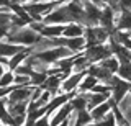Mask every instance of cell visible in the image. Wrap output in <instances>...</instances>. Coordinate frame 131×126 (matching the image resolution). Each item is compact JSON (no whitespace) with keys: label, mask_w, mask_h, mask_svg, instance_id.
Listing matches in <instances>:
<instances>
[{"label":"cell","mask_w":131,"mask_h":126,"mask_svg":"<svg viewBox=\"0 0 131 126\" xmlns=\"http://www.w3.org/2000/svg\"><path fill=\"white\" fill-rule=\"evenodd\" d=\"M90 67V62L89 59L85 58V54H77L74 56V66H72V72L75 74H80V72H87V69Z\"/></svg>","instance_id":"obj_20"},{"label":"cell","mask_w":131,"mask_h":126,"mask_svg":"<svg viewBox=\"0 0 131 126\" xmlns=\"http://www.w3.org/2000/svg\"><path fill=\"white\" fill-rule=\"evenodd\" d=\"M123 126H129V124H123Z\"/></svg>","instance_id":"obj_35"},{"label":"cell","mask_w":131,"mask_h":126,"mask_svg":"<svg viewBox=\"0 0 131 126\" xmlns=\"http://www.w3.org/2000/svg\"><path fill=\"white\" fill-rule=\"evenodd\" d=\"M33 87H13L7 97V103H30Z\"/></svg>","instance_id":"obj_6"},{"label":"cell","mask_w":131,"mask_h":126,"mask_svg":"<svg viewBox=\"0 0 131 126\" xmlns=\"http://www.w3.org/2000/svg\"><path fill=\"white\" fill-rule=\"evenodd\" d=\"M128 38H129V41H131V31H129V33H128Z\"/></svg>","instance_id":"obj_33"},{"label":"cell","mask_w":131,"mask_h":126,"mask_svg":"<svg viewBox=\"0 0 131 126\" xmlns=\"http://www.w3.org/2000/svg\"><path fill=\"white\" fill-rule=\"evenodd\" d=\"M118 108L121 110V113H123V116H125L126 123L131 126V95H129V93L120 101V103H118Z\"/></svg>","instance_id":"obj_21"},{"label":"cell","mask_w":131,"mask_h":126,"mask_svg":"<svg viewBox=\"0 0 131 126\" xmlns=\"http://www.w3.org/2000/svg\"><path fill=\"white\" fill-rule=\"evenodd\" d=\"M87 74L92 75V77H95V79H97L100 84H108L110 79L113 77L108 71H105V69L102 67L100 64H92V66L87 69Z\"/></svg>","instance_id":"obj_12"},{"label":"cell","mask_w":131,"mask_h":126,"mask_svg":"<svg viewBox=\"0 0 131 126\" xmlns=\"http://www.w3.org/2000/svg\"><path fill=\"white\" fill-rule=\"evenodd\" d=\"M48 79L46 72H38V71H33L30 75V85L31 87H43L44 82Z\"/></svg>","instance_id":"obj_24"},{"label":"cell","mask_w":131,"mask_h":126,"mask_svg":"<svg viewBox=\"0 0 131 126\" xmlns=\"http://www.w3.org/2000/svg\"><path fill=\"white\" fill-rule=\"evenodd\" d=\"M112 115L115 118V121H116V126L128 124V123H126V120H125V116H123V113H121V110L118 108L116 103H113V107H112Z\"/></svg>","instance_id":"obj_27"},{"label":"cell","mask_w":131,"mask_h":126,"mask_svg":"<svg viewBox=\"0 0 131 126\" xmlns=\"http://www.w3.org/2000/svg\"><path fill=\"white\" fill-rule=\"evenodd\" d=\"M0 126H12V124H0Z\"/></svg>","instance_id":"obj_34"},{"label":"cell","mask_w":131,"mask_h":126,"mask_svg":"<svg viewBox=\"0 0 131 126\" xmlns=\"http://www.w3.org/2000/svg\"><path fill=\"white\" fill-rule=\"evenodd\" d=\"M13 80H15V72L7 71L0 79V88H12L13 87Z\"/></svg>","instance_id":"obj_26"},{"label":"cell","mask_w":131,"mask_h":126,"mask_svg":"<svg viewBox=\"0 0 131 126\" xmlns=\"http://www.w3.org/2000/svg\"><path fill=\"white\" fill-rule=\"evenodd\" d=\"M115 31L129 33L131 31V10H121L115 18Z\"/></svg>","instance_id":"obj_9"},{"label":"cell","mask_w":131,"mask_h":126,"mask_svg":"<svg viewBox=\"0 0 131 126\" xmlns=\"http://www.w3.org/2000/svg\"><path fill=\"white\" fill-rule=\"evenodd\" d=\"M44 25H59V26H66L71 21V17L67 13V8H66V2H62V5H59L57 8H54L49 15H46L43 20Z\"/></svg>","instance_id":"obj_3"},{"label":"cell","mask_w":131,"mask_h":126,"mask_svg":"<svg viewBox=\"0 0 131 126\" xmlns=\"http://www.w3.org/2000/svg\"><path fill=\"white\" fill-rule=\"evenodd\" d=\"M87 72H80V74H75L72 72L69 77H66L62 80V85H61V92L62 93H77V88H79V84L82 82V79L85 77Z\"/></svg>","instance_id":"obj_7"},{"label":"cell","mask_w":131,"mask_h":126,"mask_svg":"<svg viewBox=\"0 0 131 126\" xmlns=\"http://www.w3.org/2000/svg\"><path fill=\"white\" fill-rule=\"evenodd\" d=\"M97 126H116V121H115V118H113V115H112V111H110L102 121H98Z\"/></svg>","instance_id":"obj_31"},{"label":"cell","mask_w":131,"mask_h":126,"mask_svg":"<svg viewBox=\"0 0 131 126\" xmlns=\"http://www.w3.org/2000/svg\"><path fill=\"white\" fill-rule=\"evenodd\" d=\"M129 95H131V88H129Z\"/></svg>","instance_id":"obj_36"},{"label":"cell","mask_w":131,"mask_h":126,"mask_svg":"<svg viewBox=\"0 0 131 126\" xmlns=\"http://www.w3.org/2000/svg\"><path fill=\"white\" fill-rule=\"evenodd\" d=\"M85 31V26L80 25V23H67L64 26V33L62 38L66 39H74V38H82Z\"/></svg>","instance_id":"obj_13"},{"label":"cell","mask_w":131,"mask_h":126,"mask_svg":"<svg viewBox=\"0 0 131 126\" xmlns=\"http://www.w3.org/2000/svg\"><path fill=\"white\" fill-rule=\"evenodd\" d=\"M74 95H75V93H59V95L52 97L51 101H49V105L46 107L48 113L51 115V113H54L56 110H59L61 107H64L66 103H69V101H71V98H72Z\"/></svg>","instance_id":"obj_11"},{"label":"cell","mask_w":131,"mask_h":126,"mask_svg":"<svg viewBox=\"0 0 131 126\" xmlns=\"http://www.w3.org/2000/svg\"><path fill=\"white\" fill-rule=\"evenodd\" d=\"M64 33V26L59 25H44L43 31H41V38H46V39H57V38H62Z\"/></svg>","instance_id":"obj_16"},{"label":"cell","mask_w":131,"mask_h":126,"mask_svg":"<svg viewBox=\"0 0 131 126\" xmlns=\"http://www.w3.org/2000/svg\"><path fill=\"white\" fill-rule=\"evenodd\" d=\"M71 107L74 108V111H82V110H87V97L82 95V93H75L71 98Z\"/></svg>","instance_id":"obj_22"},{"label":"cell","mask_w":131,"mask_h":126,"mask_svg":"<svg viewBox=\"0 0 131 126\" xmlns=\"http://www.w3.org/2000/svg\"><path fill=\"white\" fill-rule=\"evenodd\" d=\"M102 10L93 5V2H84V26H98L100 25Z\"/></svg>","instance_id":"obj_5"},{"label":"cell","mask_w":131,"mask_h":126,"mask_svg":"<svg viewBox=\"0 0 131 126\" xmlns=\"http://www.w3.org/2000/svg\"><path fill=\"white\" fill-rule=\"evenodd\" d=\"M110 31H106L105 28L102 26H87L84 31V39L87 48L92 46H98V44H106L110 41ZM85 48V49H87Z\"/></svg>","instance_id":"obj_1"},{"label":"cell","mask_w":131,"mask_h":126,"mask_svg":"<svg viewBox=\"0 0 131 126\" xmlns=\"http://www.w3.org/2000/svg\"><path fill=\"white\" fill-rule=\"evenodd\" d=\"M100 66L105 69V71H108L112 75H116L118 72V67H120V62H118V59L115 58V56H110V58H106L105 61H102Z\"/></svg>","instance_id":"obj_23"},{"label":"cell","mask_w":131,"mask_h":126,"mask_svg":"<svg viewBox=\"0 0 131 126\" xmlns=\"http://www.w3.org/2000/svg\"><path fill=\"white\" fill-rule=\"evenodd\" d=\"M108 85H112V98L115 103H120V101L125 98L126 95L129 93V88H131V84H128V82H125V80H121L120 77H116V75H113L112 79H110V82H108Z\"/></svg>","instance_id":"obj_4"},{"label":"cell","mask_w":131,"mask_h":126,"mask_svg":"<svg viewBox=\"0 0 131 126\" xmlns=\"http://www.w3.org/2000/svg\"><path fill=\"white\" fill-rule=\"evenodd\" d=\"M30 54H31L30 49H23V51H20L18 54H15L13 58H10V59H8V71L15 72L16 69L21 66V64H25V61L28 59V56H30Z\"/></svg>","instance_id":"obj_17"},{"label":"cell","mask_w":131,"mask_h":126,"mask_svg":"<svg viewBox=\"0 0 131 126\" xmlns=\"http://www.w3.org/2000/svg\"><path fill=\"white\" fill-rule=\"evenodd\" d=\"M66 39V38H64ZM66 49H69L72 52L74 56L77 54H82V52L85 51V48H87V44H85V39L84 36L82 38H74V39H66V44H64Z\"/></svg>","instance_id":"obj_15"},{"label":"cell","mask_w":131,"mask_h":126,"mask_svg":"<svg viewBox=\"0 0 131 126\" xmlns=\"http://www.w3.org/2000/svg\"><path fill=\"white\" fill-rule=\"evenodd\" d=\"M85 58L89 59L90 66L92 64H100L102 61H105L106 58H110L112 54V49H110L108 43L106 44H98V46H92V48H87V49L84 51Z\"/></svg>","instance_id":"obj_2"},{"label":"cell","mask_w":131,"mask_h":126,"mask_svg":"<svg viewBox=\"0 0 131 126\" xmlns=\"http://www.w3.org/2000/svg\"><path fill=\"white\" fill-rule=\"evenodd\" d=\"M23 49H26V48H21V46H18V44L8 43V41H0V58L10 59Z\"/></svg>","instance_id":"obj_14"},{"label":"cell","mask_w":131,"mask_h":126,"mask_svg":"<svg viewBox=\"0 0 131 126\" xmlns=\"http://www.w3.org/2000/svg\"><path fill=\"white\" fill-rule=\"evenodd\" d=\"M72 113H74V108L71 107V103H66L64 107H61L59 110H56L54 113H51V126L64 124Z\"/></svg>","instance_id":"obj_8"},{"label":"cell","mask_w":131,"mask_h":126,"mask_svg":"<svg viewBox=\"0 0 131 126\" xmlns=\"http://www.w3.org/2000/svg\"><path fill=\"white\" fill-rule=\"evenodd\" d=\"M13 87H31L30 85V77H26V75H15Z\"/></svg>","instance_id":"obj_30"},{"label":"cell","mask_w":131,"mask_h":126,"mask_svg":"<svg viewBox=\"0 0 131 126\" xmlns=\"http://www.w3.org/2000/svg\"><path fill=\"white\" fill-rule=\"evenodd\" d=\"M112 85H108V84H100L98 82L95 85V88L92 90V93H102V95H112Z\"/></svg>","instance_id":"obj_28"},{"label":"cell","mask_w":131,"mask_h":126,"mask_svg":"<svg viewBox=\"0 0 131 126\" xmlns=\"http://www.w3.org/2000/svg\"><path fill=\"white\" fill-rule=\"evenodd\" d=\"M33 126H51V115H49V113H46V115L41 116Z\"/></svg>","instance_id":"obj_32"},{"label":"cell","mask_w":131,"mask_h":126,"mask_svg":"<svg viewBox=\"0 0 131 126\" xmlns=\"http://www.w3.org/2000/svg\"><path fill=\"white\" fill-rule=\"evenodd\" d=\"M98 84V80L95 77L85 74V77L82 79V82L79 84V88H77V93H82V95H85V93H92V90L95 88V85Z\"/></svg>","instance_id":"obj_19"},{"label":"cell","mask_w":131,"mask_h":126,"mask_svg":"<svg viewBox=\"0 0 131 126\" xmlns=\"http://www.w3.org/2000/svg\"><path fill=\"white\" fill-rule=\"evenodd\" d=\"M87 97V111H92L93 108H97L98 105L105 103L112 95H102V93H85Z\"/></svg>","instance_id":"obj_18"},{"label":"cell","mask_w":131,"mask_h":126,"mask_svg":"<svg viewBox=\"0 0 131 126\" xmlns=\"http://www.w3.org/2000/svg\"><path fill=\"white\" fill-rule=\"evenodd\" d=\"M113 103L115 101L112 98H108L105 101V103H102V105H98L97 108H93L92 111H89L90 113V116H92V121L93 123H98V121H102L103 118L108 115L110 111H112V107H113Z\"/></svg>","instance_id":"obj_10"},{"label":"cell","mask_w":131,"mask_h":126,"mask_svg":"<svg viewBox=\"0 0 131 126\" xmlns=\"http://www.w3.org/2000/svg\"><path fill=\"white\" fill-rule=\"evenodd\" d=\"M116 77H120L121 80L131 84V62H123V64H120L118 72H116Z\"/></svg>","instance_id":"obj_25"},{"label":"cell","mask_w":131,"mask_h":126,"mask_svg":"<svg viewBox=\"0 0 131 126\" xmlns=\"http://www.w3.org/2000/svg\"><path fill=\"white\" fill-rule=\"evenodd\" d=\"M31 72H33V67L26 62V61H25V64H21V66L15 71V75H26V77H30Z\"/></svg>","instance_id":"obj_29"}]
</instances>
